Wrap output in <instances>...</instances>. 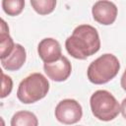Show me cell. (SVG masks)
I'll use <instances>...</instances> for the list:
<instances>
[{"instance_id": "cell-1", "label": "cell", "mask_w": 126, "mask_h": 126, "mask_svg": "<svg viewBox=\"0 0 126 126\" xmlns=\"http://www.w3.org/2000/svg\"><path fill=\"white\" fill-rule=\"evenodd\" d=\"M67 52L76 59L84 60L96 53L100 48V39L95 28L91 25L76 27L65 41Z\"/></svg>"}, {"instance_id": "cell-2", "label": "cell", "mask_w": 126, "mask_h": 126, "mask_svg": "<svg viewBox=\"0 0 126 126\" xmlns=\"http://www.w3.org/2000/svg\"><path fill=\"white\" fill-rule=\"evenodd\" d=\"M120 63L111 53H105L94 60L88 67L87 75L91 83L102 85L112 80L119 72Z\"/></svg>"}, {"instance_id": "cell-3", "label": "cell", "mask_w": 126, "mask_h": 126, "mask_svg": "<svg viewBox=\"0 0 126 126\" xmlns=\"http://www.w3.org/2000/svg\"><path fill=\"white\" fill-rule=\"evenodd\" d=\"M48 91V80L40 73H32L23 79L19 84L17 97L23 103H33L43 98Z\"/></svg>"}, {"instance_id": "cell-4", "label": "cell", "mask_w": 126, "mask_h": 126, "mask_svg": "<svg viewBox=\"0 0 126 126\" xmlns=\"http://www.w3.org/2000/svg\"><path fill=\"white\" fill-rule=\"evenodd\" d=\"M90 105L94 116L101 121L113 120L120 112V104L117 99L105 90L95 91L91 95Z\"/></svg>"}, {"instance_id": "cell-5", "label": "cell", "mask_w": 126, "mask_h": 126, "mask_svg": "<svg viewBox=\"0 0 126 126\" xmlns=\"http://www.w3.org/2000/svg\"><path fill=\"white\" fill-rule=\"evenodd\" d=\"M83 109L81 104L73 98H65L55 107V118L63 124L71 125L81 120Z\"/></svg>"}, {"instance_id": "cell-6", "label": "cell", "mask_w": 126, "mask_h": 126, "mask_svg": "<svg viewBox=\"0 0 126 126\" xmlns=\"http://www.w3.org/2000/svg\"><path fill=\"white\" fill-rule=\"evenodd\" d=\"M117 7L111 1H97L94 4L92 8V14L97 23L108 26L115 22L117 17Z\"/></svg>"}, {"instance_id": "cell-7", "label": "cell", "mask_w": 126, "mask_h": 126, "mask_svg": "<svg viewBox=\"0 0 126 126\" xmlns=\"http://www.w3.org/2000/svg\"><path fill=\"white\" fill-rule=\"evenodd\" d=\"M43 69L47 77L55 82H63L67 80L72 72V66L69 59L63 55L57 61L44 63Z\"/></svg>"}, {"instance_id": "cell-8", "label": "cell", "mask_w": 126, "mask_h": 126, "mask_svg": "<svg viewBox=\"0 0 126 126\" xmlns=\"http://www.w3.org/2000/svg\"><path fill=\"white\" fill-rule=\"evenodd\" d=\"M37 52L44 63L57 61L62 56L60 43L52 37H45L41 39L37 45Z\"/></svg>"}, {"instance_id": "cell-9", "label": "cell", "mask_w": 126, "mask_h": 126, "mask_svg": "<svg viewBox=\"0 0 126 126\" xmlns=\"http://www.w3.org/2000/svg\"><path fill=\"white\" fill-rule=\"evenodd\" d=\"M27 59L26 49L19 43L15 44V47L10 55L1 59V65L8 71H17L22 68Z\"/></svg>"}, {"instance_id": "cell-10", "label": "cell", "mask_w": 126, "mask_h": 126, "mask_svg": "<svg viewBox=\"0 0 126 126\" xmlns=\"http://www.w3.org/2000/svg\"><path fill=\"white\" fill-rule=\"evenodd\" d=\"M0 58H6L8 55L11 54L15 47V43L12 39V37L9 34V28L5 21L1 20V30H0Z\"/></svg>"}, {"instance_id": "cell-11", "label": "cell", "mask_w": 126, "mask_h": 126, "mask_svg": "<svg viewBox=\"0 0 126 126\" xmlns=\"http://www.w3.org/2000/svg\"><path fill=\"white\" fill-rule=\"evenodd\" d=\"M10 124L11 126H38V120L34 113L21 110L12 116Z\"/></svg>"}, {"instance_id": "cell-12", "label": "cell", "mask_w": 126, "mask_h": 126, "mask_svg": "<svg viewBox=\"0 0 126 126\" xmlns=\"http://www.w3.org/2000/svg\"><path fill=\"white\" fill-rule=\"evenodd\" d=\"M31 5L33 10L39 15H47L53 12L56 1L55 0H31Z\"/></svg>"}, {"instance_id": "cell-13", "label": "cell", "mask_w": 126, "mask_h": 126, "mask_svg": "<svg viewBox=\"0 0 126 126\" xmlns=\"http://www.w3.org/2000/svg\"><path fill=\"white\" fill-rule=\"evenodd\" d=\"M25 7L24 0H3L2 8L9 16H17L22 13Z\"/></svg>"}, {"instance_id": "cell-14", "label": "cell", "mask_w": 126, "mask_h": 126, "mask_svg": "<svg viewBox=\"0 0 126 126\" xmlns=\"http://www.w3.org/2000/svg\"><path fill=\"white\" fill-rule=\"evenodd\" d=\"M13 88V81L11 77L7 76L2 72V93H1V97L4 98L7 95L10 94L11 91Z\"/></svg>"}, {"instance_id": "cell-15", "label": "cell", "mask_w": 126, "mask_h": 126, "mask_svg": "<svg viewBox=\"0 0 126 126\" xmlns=\"http://www.w3.org/2000/svg\"><path fill=\"white\" fill-rule=\"evenodd\" d=\"M120 112L122 113L123 117L126 119V98H124L120 105Z\"/></svg>"}, {"instance_id": "cell-16", "label": "cell", "mask_w": 126, "mask_h": 126, "mask_svg": "<svg viewBox=\"0 0 126 126\" xmlns=\"http://www.w3.org/2000/svg\"><path fill=\"white\" fill-rule=\"evenodd\" d=\"M120 85L122 87V89L124 91H126V70L124 71L122 77H121V80H120Z\"/></svg>"}]
</instances>
